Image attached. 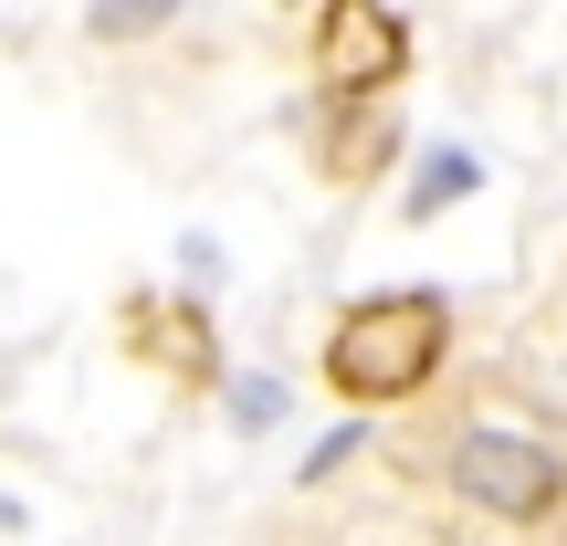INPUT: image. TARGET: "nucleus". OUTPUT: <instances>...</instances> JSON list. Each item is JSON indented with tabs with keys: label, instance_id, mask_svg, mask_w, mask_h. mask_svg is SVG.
I'll return each instance as SVG.
<instances>
[{
	"label": "nucleus",
	"instance_id": "f257e3e1",
	"mask_svg": "<svg viewBox=\"0 0 567 546\" xmlns=\"http://www.w3.org/2000/svg\"><path fill=\"white\" fill-rule=\"evenodd\" d=\"M452 347V305L442 295H379V305H347L337 337H326V379L347 389V400H410V389L442 368Z\"/></svg>",
	"mask_w": 567,
	"mask_h": 546
},
{
	"label": "nucleus",
	"instance_id": "f03ea898",
	"mask_svg": "<svg viewBox=\"0 0 567 546\" xmlns=\"http://www.w3.org/2000/svg\"><path fill=\"white\" fill-rule=\"evenodd\" d=\"M452 484L473 494V505H494V515H547L557 505V452L547 442H515V431H463L452 442Z\"/></svg>",
	"mask_w": 567,
	"mask_h": 546
},
{
	"label": "nucleus",
	"instance_id": "7ed1b4c3",
	"mask_svg": "<svg viewBox=\"0 0 567 546\" xmlns=\"http://www.w3.org/2000/svg\"><path fill=\"white\" fill-rule=\"evenodd\" d=\"M400 63H410V32L389 11H368V0H337L316 21V84L326 95H379Z\"/></svg>",
	"mask_w": 567,
	"mask_h": 546
},
{
	"label": "nucleus",
	"instance_id": "20e7f679",
	"mask_svg": "<svg viewBox=\"0 0 567 546\" xmlns=\"http://www.w3.org/2000/svg\"><path fill=\"white\" fill-rule=\"evenodd\" d=\"M473 189H484V158H473V147H431L421 179H410V222H431V210L473 200Z\"/></svg>",
	"mask_w": 567,
	"mask_h": 546
},
{
	"label": "nucleus",
	"instance_id": "39448f33",
	"mask_svg": "<svg viewBox=\"0 0 567 546\" xmlns=\"http://www.w3.org/2000/svg\"><path fill=\"white\" fill-rule=\"evenodd\" d=\"M231 410H243V431H264L274 410H284V389L274 379H243V389H231Z\"/></svg>",
	"mask_w": 567,
	"mask_h": 546
},
{
	"label": "nucleus",
	"instance_id": "423d86ee",
	"mask_svg": "<svg viewBox=\"0 0 567 546\" xmlns=\"http://www.w3.org/2000/svg\"><path fill=\"white\" fill-rule=\"evenodd\" d=\"M95 32H105V42H116V32H158V11H147V0H105Z\"/></svg>",
	"mask_w": 567,
	"mask_h": 546
}]
</instances>
